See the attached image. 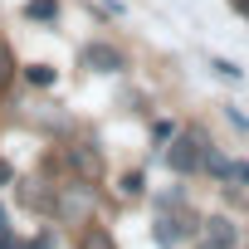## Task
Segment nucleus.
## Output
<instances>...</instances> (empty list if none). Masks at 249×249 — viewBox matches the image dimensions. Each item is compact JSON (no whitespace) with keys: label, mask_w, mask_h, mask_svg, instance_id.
Wrapping results in <instances>:
<instances>
[{"label":"nucleus","mask_w":249,"mask_h":249,"mask_svg":"<svg viewBox=\"0 0 249 249\" xmlns=\"http://www.w3.org/2000/svg\"><path fill=\"white\" fill-rule=\"evenodd\" d=\"M83 249H117V244H112V234H107L103 225H88V230H83Z\"/></svg>","instance_id":"obj_9"},{"label":"nucleus","mask_w":249,"mask_h":249,"mask_svg":"<svg viewBox=\"0 0 249 249\" xmlns=\"http://www.w3.org/2000/svg\"><path fill=\"white\" fill-rule=\"evenodd\" d=\"M83 64H88V69H98V73H122V69H127L122 49H112V44H103V39L83 49Z\"/></svg>","instance_id":"obj_3"},{"label":"nucleus","mask_w":249,"mask_h":249,"mask_svg":"<svg viewBox=\"0 0 249 249\" xmlns=\"http://www.w3.org/2000/svg\"><path fill=\"white\" fill-rule=\"evenodd\" d=\"M25 78H30L35 88H49V83H54V69H49V64H30V69H25Z\"/></svg>","instance_id":"obj_11"},{"label":"nucleus","mask_w":249,"mask_h":249,"mask_svg":"<svg viewBox=\"0 0 249 249\" xmlns=\"http://www.w3.org/2000/svg\"><path fill=\"white\" fill-rule=\"evenodd\" d=\"M10 78H15V59H10V49L0 44V93L10 88Z\"/></svg>","instance_id":"obj_12"},{"label":"nucleus","mask_w":249,"mask_h":249,"mask_svg":"<svg viewBox=\"0 0 249 249\" xmlns=\"http://www.w3.org/2000/svg\"><path fill=\"white\" fill-rule=\"evenodd\" d=\"M64 161H69V171L78 176V186H93V181L103 176V152L88 147V142H69V147H64Z\"/></svg>","instance_id":"obj_2"},{"label":"nucleus","mask_w":249,"mask_h":249,"mask_svg":"<svg viewBox=\"0 0 249 249\" xmlns=\"http://www.w3.org/2000/svg\"><path fill=\"white\" fill-rule=\"evenodd\" d=\"M234 186H249V161H234Z\"/></svg>","instance_id":"obj_14"},{"label":"nucleus","mask_w":249,"mask_h":249,"mask_svg":"<svg viewBox=\"0 0 249 249\" xmlns=\"http://www.w3.org/2000/svg\"><path fill=\"white\" fill-rule=\"evenodd\" d=\"M10 181H15V171H10L5 161H0V186H10Z\"/></svg>","instance_id":"obj_15"},{"label":"nucleus","mask_w":249,"mask_h":249,"mask_svg":"<svg viewBox=\"0 0 249 249\" xmlns=\"http://www.w3.org/2000/svg\"><path fill=\"white\" fill-rule=\"evenodd\" d=\"M205 137L200 132H176L171 137V147H166V166L176 171V176H191V171H200V161H205Z\"/></svg>","instance_id":"obj_1"},{"label":"nucleus","mask_w":249,"mask_h":249,"mask_svg":"<svg viewBox=\"0 0 249 249\" xmlns=\"http://www.w3.org/2000/svg\"><path fill=\"white\" fill-rule=\"evenodd\" d=\"M0 249H20V244L10 239V230H0Z\"/></svg>","instance_id":"obj_16"},{"label":"nucleus","mask_w":249,"mask_h":249,"mask_svg":"<svg viewBox=\"0 0 249 249\" xmlns=\"http://www.w3.org/2000/svg\"><path fill=\"white\" fill-rule=\"evenodd\" d=\"M25 249H49V234H39V239H30Z\"/></svg>","instance_id":"obj_17"},{"label":"nucleus","mask_w":249,"mask_h":249,"mask_svg":"<svg viewBox=\"0 0 249 249\" xmlns=\"http://www.w3.org/2000/svg\"><path fill=\"white\" fill-rule=\"evenodd\" d=\"M152 132H157V142H171V137H176V127H171V122H157Z\"/></svg>","instance_id":"obj_13"},{"label":"nucleus","mask_w":249,"mask_h":249,"mask_svg":"<svg viewBox=\"0 0 249 249\" xmlns=\"http://www.w3.org/2000/svg\"><path fill=\"white\" fill-rule=\"evenodd\" d=\"M0 230H5V210H0Z\"/></svg>","instance_id":"obj_19"},{"label":"nucleus","mask_w":249,"mask_h":249,"mask_svg":"<svg viewBox=\"0 0 249 249\" xmlns=\"http://www.w3.org/2000/svg\"><path fill=\"white\" fill-rule=\"evenodd\" d=\"M181 234H186V225H176V220H166V215L157 220V244L171 249V244H181Z\"/></svg>","instance_id":"obj_7"},{"label":"nucleus","mask_w":249,"mask_h":249,"mask_svg":"<svg viewBox=\"0 0 249 249\" xmlns=\"http://www.w3.org/2000/svg\"><path fill=\"white\" fill-rule=\"evenodd\" d=\"M200 171H210L215 181H225V186H234V161H230L225 152H215V147H205V161H200Z\"/></svg>","instance_id":"obj_4"},{"label":"nucleus","mask_w":249,"mask_h":249,"mask_svg":"<svg viewBox=\"0 0 249 249\" xmlns=\"http://www.w3.org/2000/svg\"><path fill=\"white\" fill-rule=\"evenodd\" d=\"M25 20H35V25H54V20H59V0H25Z\"/></svg>","instance_id":"obj_6"},{"label":"nucleus","mask_w":249,"mask_h":249,"mask_svg":"<svg viewBox=\"0 0 249 249\" xmlns=\"http://www.w3.org/2000/svg\"><path fill=\"white\" fill-rule=\"evenodd\" d=\"M205 239H210V244H225V249H234V225H230L225 215H210V220H205Z\"/></svg>","instance_id":"obj_5"},{"label":"nucleus","mask_w":249,"mask_h":249,"mask_svg":"<svg viewBox=\"0 0 249 249\" xmlns=\"http://www.w3.org/2000/svg\"><path fill=\"white\" fill-rule=\"evenodd\" d=\"M200 249H225V244H210V239H205V244H200Z\"/></svg>","instance_id":"obj_18"},{"label":"nucleus","mask_w":249,"mask_h":249,"mask_svg":"<svg viewBox=\"0 0 249 249\" xmlns=\"http://www.w3.org/2000/svg\"><path fill=\"white\" fill-rule=\"evenodd\" d=\"M210 69H215L225 83H244V69H239V64H230V59H220V54H210Z\"/></svg>","instance_id":"obj_8"},{"label":"nucleus","mask_w":249,"mask_h":249,"mask_svg":"<svg viewBox=\"0 0 249 249\" xmlns=\"http://www.w3.org/2000/svg\"><path fill=\"white\" fill-rule=\"evenodd\" d=\"M142 191H147V181H142V171H127V176L117 181V196H127V200H137Z\"/></svg>","instance_id":"obj_10"}]
</instances>
